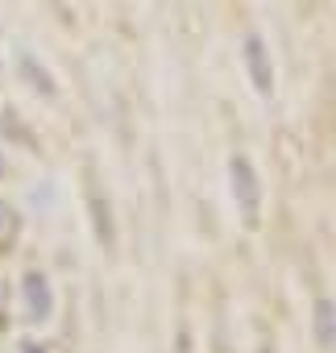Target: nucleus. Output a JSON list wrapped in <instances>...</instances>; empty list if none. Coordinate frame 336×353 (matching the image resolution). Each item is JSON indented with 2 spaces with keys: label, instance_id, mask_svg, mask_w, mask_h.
<instances>
[{
  "label": "nucleus",
  "instance_id": "1",
  "mask_svg": "<svg viewBox=\"0 0 336 353\" xmlns=\"http://www.w3.org/2000/svg\"><path fill=\"white\" fill-rule=\"evenodd\" d=\"M245 63H249V79H253V88H258L262 96H270V92H274V75H270V54H266V46H262L258 34L245 38Z\"/></svg>",
  "mask_w": 336,
  "mask_h": 353
},
{
  "label": "nucleus",
  "instance_id": "2",
  "mask_svg": "<svg viewBox=\"0 0 336 353\" xmlns=\"http://www.w3.org/2000/svg\"><path fill=\"white\" fill-rule=\"evenodd\" d=\"M233 192H237V200H241V208L253 216L258 212V179H253V166L245 162V158H233Z\"/></svg>",
  "mask_w": 336,
  "mask_h": 353
},
{
  "label": "nucleus",
  "instance_id": "3",
  "mask_svg": "<svg viewBox=\"0 0 336 353\" xmlns=\"http://www.w3.org/2000/svg\"><path fill=\"white\" fill-rule=\"evenodd\" d=\"M311 328H315L319 345H336V303H332V299H319V303H315Z\"/></svg>",
  "mask_w": 336,
  "mask_h": 353
}]
</instances>
